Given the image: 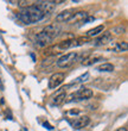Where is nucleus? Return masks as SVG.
Instances as JSON below:
<instances>
[{
	"label": "nucleus",
	"mask_w": 128,
	"mask_h": 131,
	"mask_svg": "<svg viewBox=\"0 0 128 131\" xmlns=\"http://www.w3.org/2000/svg\"><path fill=\"white\" fill-rule=\"evenodd\" d=\"M45 14L43 12L35 7L33 5H30V6L25 7V8H21L20 12L18 13V17L24 24H35V23H38L44 18Z\"/></svg>",
	"instance_id": "nucleus-1"
},
{
	"label": "nucleus",
	"mask_w": 128,
	"mask_h": 131,
	"mask_svg": "<svg viewBox=\"0 0 128 131\" xmlns=\"http://www.w3.org/2000/svg\"><path fill=\"white\" fill-rule=\"evenodd\" d=\"M78 54L76 51H70L57 60V67L59 68H69L77 61Z\"/></svg>",
	"instance_id": "nucleus-2"
},
{
	"label": "nucleus",
	"mask_w": 128,
	"mask_h": 131,
	"mask_svg": "<svg viewBox=\"0 0 128 131\" xmlns=\"http://www.w3.org/2000/svg\"><path fill=\"white\" fill-rule=\"evenodd\" d=\"M33 6L37 7L40 12L43 13H51L56 10V1H51V0H39L33 4Z\"/></svg>",
	"instance_id": "nucleus-3"
},
{
	"label": "nucleus",
	"mask_w": 128,
	"mask_h": 131,
	"mask_svg": "<svg viewBox=\"0 0 128 131\" xmlns=\"http://www.w3.org/2000/svg\"><path fill=\"white\" fill-rule=\"evenodd\" d=\"M65 80V74L64 73H55L52 74L51 78L49 79V88L50 90H55L57 87H59L64 82Z\"/></svg>",
	"instance_id": "nucleus-4"
},
{
	"label": "nucleus",
	"mask_w": 128,
	"mask_h": 131,
	"mask_svg": "<svg viewBox=\"0 0 128 131\" xmlns=\"http://www.w3.org/2000/svg\"><path fill=\"white\" fill-rule=\"evenodd\" d=\"M113 39V35L110 34V31H103L101 35H98L95 39H94L93 44L95 47H101V45H106L109 42H111Z\"/></svg>",
	"instance_id": "nucleus-5"
},
{
	"label": "nucleus",
	"mask_w": 128,
	"mask_h": 131,
	"mask_svg": "<svg viewBox=\"0 0 128 131\" xmlns=\"http://www.w3.org/2000/svg\"><path fill=\"white\" fill-rule=\"evenodd\" d=\"M43 32L48 35L51 39H55L56 37H58L59 35L62 34V28L57 24H50L48 26H45Z\"/></svg>",
	"instance_id": "nucleus-6"
},
{
	"label": "nucleus",
	"mask_w": 128,
	"mask_h": 131,
	"mask_svg": "<svg viewBox=\"0 0 128 131\" xmlns=\"http://www.w3.org/2000/svg\"><path fill=\"white\" fill-rule=\"evenodd\" d=\"M66 99V92H65V87H63L61 90H58L51 97V104L58 106L61 104H63Z\"/></svg>",
	"instance_id": "nucleus-7"
},
{
	"label": "nucleus",
	"mask_w": 128,
	"mask_h": 131,
	"mask_svg": "<svg viewBox=\"0 0 128 131\" xmlns=\"http://www.w3.org/2000/svg\"><path fill=\"white\" fill-rule=\"evenodd\" d=\"M89 17L88 12L86 11H78V12H74V14L71 16L69 20L66 21L68 24H77V23H82Z\"/></svg>",
	"instance_id": "nucleus-8"
},
{
	"label": "nucleus",
	"mask_w": 128,
	"mask_h": 131,
	"mask_svg": "<svg viewBox=\"0 0 128 131\" xmlns=\"http://www.w3.org/2000/svg\"><path fill=\"white\" fill-rule=\"evenodd\" d=\"M94 95L93 91L88 87H81L80 90L76 92V94H73V97L77 98V100H87Z\"/></svg>",
	"instance_id": "nucleus-9"
},
{
	"label": "nucleus",
	"mask_w": 128,
	"mask_h": 131,
	"mask_svg": "<svg viewBox=\"0 0 128 131\" xmlns=\"http://www.w3.org/2000/svg\"><path fill=\"white\" fill-rule=\"evenodd\" d=\"M90 123V118L88 116H82V117H77L76 119H74L71 122V124L75 129H82L86 128L87 125Z\"/></svg>",
	"instance_id": "nucleus-10"
},
{
	"label": "nucleus",
	"mask_w": 128,
	"mask_h": 131,
	"mask_svg": "<svg viewBox=\"0 0 128 131\" xmlns=\"http://www.w3.org/2000/svg\"><path fill=\"white\" fill-rule=\"evenodd\" d=\"M36 41H37V44L40 45V47H45V45L50 44L53 39H51V38L49 37L46 34H44V32H39V34L36 35Z\"/></svg>",
	"instance_id": "nucleus-11"
},
{
	"label": "nucleus",
	"mask_w": 128,
	"mask_h": 131,
	"mask_svg": "<svg viewBox=\"0 0 128 131\" xmlns=\"http://www.w3.org/2000/svg\"><path fill=\"white\" fill-rule=\"evenodd\" d=\"M102 56L98 55H88L86 56L83 60H82V64L83 66H91L94 63H97L98 61H102Z\"/></svg>",
	"instance_id": "nucleus-12"
},
{
	"label": "nucleus",
	"mask_w": 128,
	"mask_h": 131,
	"mask_svg": "<svg viewBox=\"0 0 128 131\" xmlns=\"http://www.w3.org/2000/svg\"><path fill=\"white\" fill-rule=\"evenodd\" d=\"M74 14V11L73 10H65V11H62L61 13H58L56 16V21H68L71 18V16Z\"/></svg>",
	"instance_id": "nucleus-13"
},
{
	"label": "nucleus",
	"mask_w": 128,
	"mask_h": 131,
	"mask_svg": "<svg viewBox=\"0 0 128 131\" xmlns=\"http://www.w3.org/2000/svg\"><path fill=\"white\" fill-rule=\"evenodd\" d=\"M104 31V26L103 25H98V26H95L94 29H90L89 31L87 32V37H94V36H98L102 32Z\"/></svg>",
	"instance_id": "nucleus-14"
},
{
	"label": "nucleus",
	"mask_w": 128,
	"mask_h": 131,
	"mask_svg": "<svg viewBox=\"0 0 128 131\" xmlns=\"http://www.w3.org/2000/svg\"><path fill=\"white\" fill-rule=\"evenodd\" d=\"M111 48L118 52H125L127 51V43L126 42H118V43L111 45Z\"/></svg>",
	"instance_id": "nucleus-15"
},
{
	"label": "nucleus",
	"mask_w": 128,
	"mask_h": 131,
	"mask_svg": "<svg viewBox=\"0 0 128 131\" xmlns=\"http://www.w3.org/2000/svg\"><path fill=\"white\" fill-rule=\"evenodd\" d=\"M96 70H98V72H107V73H109V72H113V70H114V66L111 64V63L106 62V63H102V64L98 66V67L96 68Z\"/></svg>",
	"instance_id": "nucleus-16"
},
{
	"label": "nucleus",
	"mask_w": 128,
	"mask_h": 131,
	"mask_svg": "<svg viewBox=\"0 0 128 131\" xmlns=\"http://www.w3.org/2000/svg\"><path fill=\"white\" fill-rule=\"evenodd\" d=\"M89 42V38L84 36V37H77V38H74V47H81V45L86 44Z\"/></svg>",
	"instance_id": "nucleus-17"
},
{
	"label": "nucleus",
	"mask_w": 128,
	"mask_h": 131,
	"mask_svg": "<svg viewBox=\"0 0 128 131\" xmlns=\"http://www.w3.org/2000/svg\"><path fill=\"white\" fill-rule=\"evenodd\" d=\"M88 79H89V73H84V74H82L81 76L76 78V79H75V81H74V83H82V82H86V81H88Z\"/></svg>",
	"instance_id": "nucleus-18"
},
{
	"label": "nucleus",
	"mask_w": 128,
	"mask_h": 131,
	"mask_svg": "<svg viewBox=\"0 0 128 131\" xmlns=\"http://www.w3.org/2000/svg\"><path fill=\"white\" fill-rule=\"evenodd\" d=\"M125 31H126V28L123 26V25L115 26V28H113V30H111V32H114V34H116V35H122V34H125Z\"/></svg>",
	"instance_id": "nucleus-19"
},
{
	"label": "nucleus",
	"mask_w": 128,
	"mask_h": 131,
	"mask_svg": "<svg viewBox=\"0 0 128 131\" xmlns=\"http://www.w3.org/2000/svg\"><path fill=\"white\" fill-rule=\"evenodd\" d=\"M69 113L70 114H78V113H80V111H78V110H75V111H70V112H69Z\"/></svg>",
	"instance_id": "nucleus-20"
},
{
	"label": "nucleus",
	"mask_w": 128,
	"mask_h": 131,
	"mask_svg": "<svg viewBox=\"0 0 128 131\" xmlns=\"http://www.w3.org/2000/svg\"><path fill=\"white\" fill-rule=\"evenodd\" d=\"M115 131H127V128L126 126H122V128H119V129H116Z\"/></svg>",
	"instance_id": "nucleus-21"
},
{
	"label": "nucleus",
	"mask_w": 128,
	"mask_h": 131,
	"mask_svg": "<svg viewBox=\"0 0 128 131\" xmlns=\"http://www.w3.org/2000/svg\"><path fill=\"white\" fill-rule=\"evenodd\" d=\"M44 126H48L49 130H52V126H51L50 124H49V123H44Z\"/></svg>",
	"instance_id": "nucleus-22"
}]
</instances>
